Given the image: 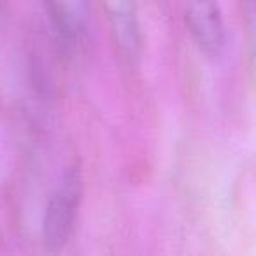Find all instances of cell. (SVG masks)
Returning <instances> with one entry per match:
<instances>
[{
  "mask_svg": "<svg viewBox=\"0 0 256 256\" xmlns=\"http://www.w3.org/2000/svg\"><path fill=\"white\" fill-rule=\"evenodd\" d=\"M184 22L200 51H204L207 56H218L221 53L226 30L218 0H190Z\"/></svg>",
  "mask_w": 256,
  "mask_h": 256,
  "instance_id": "7a4b0ae2",
  "label": "cell"
},
{
  "mask_svg": "<svg viewBox=\"0 0 256 256\" xmlns=\"http://www.w3.org/2000/svg\"><path fill=\"white\" fill-rule=\"evenodd\" d=\"M58 32L67 40H79L86 32L92 0H44Z\"/></svg>",
  "mask_w": 256,
  "mask_h": 256,
  "instance_id": "3957f363",
  "label": "cell"
},
{
  "mask_svg": "<svg viewBox=\"0 0 256 256\" xmlns=\"http://www.w3.org/2000/svg\"><path fill=\"white\" fill-rule=\"evenodd\" d=\"M82 181L78 168H68L60 186L50 198L44 212L42 238L50 249L56 251L67 244L78 218Z\"/></svg>",
  "mask_w": 256,
  "mask_h": 256,
  "instance_id": "6da1fadb",
  "label": "cell"
},
{
  "mask_svg": "<svg viewBox=\"0 0 256 256\" xmlns=\"http://www.w3.org/2000/svg\"><path fill=\"white\" fill-rule=\"evenodd\" d=\"M137 14L134 0H112L110 20L120 39V44L128 51L136 53L139 48V28H137Z\"/></svg>",
  "mask_w": 256,
  "mask_h": 256,
  "instance_id": "277c9868",
  "label": "cell"
}]
</instances>
